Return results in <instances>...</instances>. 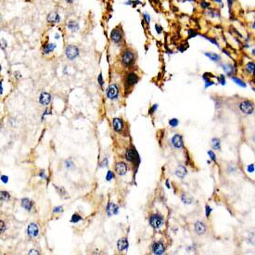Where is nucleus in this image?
I'll return each mask as SVG.
<instances>
[{
  "label": "nucleus",
  "mask_w": 255,
  "mask_h": 255,
  "mask_svg": "<svg viewBox=\"0 0 255 255\" xmlns=\"http://www.w3.org/2000/svg\"><path fill=\"white\" fill-rule=\"evenodd\" d=\"M135 58H136L135 53H134L132 50L127 49L123 51L122 58H121V60H122V63L124 67H129L134 64Z\"/></svg>",
  "instance_id": "f257e3e1"
},
{
  "label": "nucleus",
  "mask_w": 255,
  "mask_h": 255,
  "mask_svg": "<svg viewBox=\"0 0 255 255\" xmlns=\"http://www.w3.org/2000/svg\"><path fill=\"white\" fill-rule=\"evenodd\" d=\"M79 53H80V50H79L77 45H69L65 48V55L67 58L70 60H75L79 56Z\"/></svg>",
  "instance_id": "f03ea898"
},
{
  "label": "nucleus",
  "mask_w": 255,
  "mask_h": 255,
  "mask_svg": "<svg viewBox=\"0 0 255 255\" xmlns=\"http://www.w3.org/2000/svg\"><path fill=\"white\" fill-rule=\"evenodd\" d=\"M111 40L115 44L122 43L123 40V32L121 27H116L111 32Z\"/></svg>",
  "instance_id": "7ed1b4c3"
},
{
  "label": "nucleus",
  "mask_w": 255,
  "mask_h": 255,
  "mask_svg": "<svg viewBox=\"0 0 255 255\" xmlns=\"http://www.w3.org/2000/svg\"><path fill=\"white\" fill-rule=\"evenodd\" d=\"M163 218L160 214H153L149 218V224L154 229H159L163 224Z\"/></svg>",
  "instance_id": "20e7f679"
},
{
  "label": "nucleus",
  "mask_w": 255,
  "mask_h": 255,
  "mask_svg": "<svg viewBox=\"0 0 255 255\" xmlns=\"http://www.w3.org/2000/svg\"><path fill=\"white\" fill-rule=\"evenodd\" d=\"M239 109H240V111L245 114H252L253 111H254V106L250 101L246 100V101H243L240 103Z\"/></svg>",
  "instance_id": "39448f33"
},
{
  "label": "nucleus",
  "mask_w": 255,
  "mask_h": 255,
  "mask_svg": "<svg viewBox=\"0 0 255 255\" xmlns=\"http://www.w3.org/2000/svg\"><path fill=\"white\" fill-rule=\"evenodd\" d=\"M106 94H107V97L110 99H116L119 95V88L118 86H117V85H115V83L111 85L108 87Z\"/></svg>",
  "instance_id": "423d86ee"
},
{
  "label": "nucleus",
  "mask_w": 255,
  "mask_h": 255,
  "mask_svg": "<svg viewBox=\"0 0 255 255\" xmlns=\"http://www.w3.org/2000/svg\"><path fill=\"white\" fill-rule=\"evenodd\" d=\"M47 22L50 24H57L60 22V16L57 11H50L47 16Z\"/></svg>",
  "instance_id": "0eeeda50"
},
{
  "label": "nucleus",
  "mask_w": 255,
  "mask_h": 255,
  "mask_svg": "<svg viewBox=\"0 0 255 255\" xmlns=\"http://www.w3.org/2000/svg\"><path fill=\"white\" fill-rule=\"evenodd\" d=\"M139 78L137 76V74L136 73H130L127 74L126 78H125V83L128 86H133L135 85L136 83H137Z\"/></svg>",
  "instance_id": "6e6552de"
},
{
  "label": "nucleus",
  "mask_w": 255,
  "mask_h": 255,
  "mask_svg": "<svg viewBox=\"0 0 255 255\" xmlns=\"http://www.w3.org/2000/svg\"><path fill=\"white\" fill-rule=\"evenodd\" d=\"M151 250H152V252L156 255H161L165 252V248H164L163 243H161V242H160V241L153 243Z\"/></svg>",
  "instance_id": "1a4fd4ad"
},
{
  "label": "nucleus",
  "mask_w": 255,
  "mask_h": 255,
  "mask_svg": "<svg viewBox=\"0 0 255 255\" xmlns=\"http://www.w3.org/2000/svg\"><path fill=\"white\" fill-rule=\"evenodd\" d=\"M27 234L29 237H35L38 236L39 234V227L36 224H30L28 225L27 228Z\"/></svg>",
  "instance_id": "9d476101"
},
{
  "label": "nucleus",
  "mask_w": 255,
  "mask_h": 255,
  "mask_svg": "<svg viewBox=\"0 0 255 255\" xmlns=\"http://www.w3.org/2000/svg\"><path fill=\"white\" fill-rule=\"evenodd\" d=\"M51 101V95L47 92H42L39 97V102L44 106H47Z\"/></svg>",
  "instance_id": "9b49d317"
},
{
  "label": "nucleus",
  "mask_w": 255,
  "mask_h": 255,
  "mask_svg": "<svg viewBox=\"0 0 255 255\" xmlns=\"http://www.w3.org/2000/svg\"><path fill=\"white\" fill-rule=\"evenodd\" d=\"M115 171L116 173L120 174V175H123L126 174L127 172V165L126 163H124V162L123 161H120V162H117L116 165H115Z\"/></svg>",
  "instance_id": "f8f14e48"
},
{
  "label": "nucleus",
  "mask_w": 255,
  "mask_h": 255,
  "mask_svg": "<svg viewBox=\"0 0 255 255\" xmlns=\"http://www.w3.org/2000/svg\"><path fill=\"white\" fill-rule=\"evenodd\" d=\"M172 144L175 149H182L184 146L183 137L180 135H174L172 138Z\"/></svg>",
  "instance_id": "ddd939ff"
},
{
  "label": "nucleus",
  "mask_w": 255,
  "mask_h": 255,
  "mask_svg": "<svg viewBox=\"0 0 255 255\" xmlns=\"http://www.w3.org/2000/svg\"><path fill=\"white\" fill-rule=\"evenodd\" d=\"M56 47H57V45H56V44H54V43L45 44V45H44V47H43V54H45V55H47V54L52 53L54 50L56 49Z\"/></svg>",
  "instance_id": "4468645a"
},
{
  "label": "nucleus",
  "mask_w": 255,
  "mask_h": 255,
  "mask_svg": "<svg viewBox=\"0 0 255 255\" xmlns=\"http://www.w3.org/2000/svg\"><path fill=\"white\" fill-rule=\"evenodd\" d=\"M195 232L198 234V235H202V234L205 233L206 231V227L202 222H197L195 224Z\"/></svg>",
  "instance_id": "2eb2a0df"
},
{
  "label": "nucleus",
  "mask_w": 255,
  "mask_h": 255,
  "mask_svg": "<svg viewBox=\"0 0 255 255\" xmlns=\"http://www.w3.org/2000/svg\"><path fill=\"white\" fill-rule=\"evenodd\" d=\"M67 28H68L71 32L76 33L79 29H80V25H79V23L76 20H70V22L67 23Z\"/></svg>",
  "instance_id": "dca6fc26"
},
{
  "label": "nucleus",
  "mask_w": 255,
  "mask_h": 255,
  "mask_svg": "<svg viewBox=\"0 0 255 255\" xmlns=\"http://www.w3.org/2000/svg\"><path fill=\"white\" fill-rule=\"evenodd\" d=\"M113 128H114V130L116 132H118V133L123 130V123L122 119H120V118H114L113 119Z\"/></svg>",
  "instance_id": "f3484780"
},
{
  "label": "nucleus",
  "mask_w": 255,
  "mask_h": 255,
  "mask_svg": "<svg viewBox=\"0 0 255 255\" xmlns=\"http://www.w3.org/2000/svg\"><path fill=\"white\" fill-rule=\"evenodd\" d=\"M107 212H108L109 215L117 214H118V212H119V207L114 203H110L107 207Z\"/></svg>",
  "instance_id": "a211bd4d"
},
{
  "label": "nucleus",
  "mask_w": 255,
  "mask_h": 255,
  "mask_svg": "<svg viewBox=\"0 0 255 255\" xmlns=\"http://www.w3.org/2000/svg\"><path fill=\"white\" fill-rule=\"evenodd\" d=\"M136 153L134 149H128L126 153H125V159L128 161H135L136 158Z\"/></svg>",
  "instance_id": "6ab92c4d"
},
{
  "label": "nucleus",
  "mask_w": 255,
  "mask_h": 255,
  "mask_svg": "<svg viewBox=\"0 0 255 255\" xmlns=\"http://www.w3.org/2000/svg\"><path fill=\"white\" fill-rule=\"evenodd\" d=\"M187 174V169L184 166H178L175 171V175L179 178H184Z\"/></svg>",
  "instance_id": "aec40b11"
},
{
  "label": "nucleus",
  "mask_w": 255,
  "mask_h": 255,
  "mask_svg": "<svg viewBox=\"0 0 255 255\" xmlns=\"http://www.w3.org/2000/svg\"><path fill=\"white\" fill-rule=\"evenodd\" d=\"M204 55H205L206 57H208L211 60L214 61V62H219L221 60V57L216 53H212V52H208L207 53L206 52V53H204Z\"/></svg>",
  "instance_id": "412c9836"
},
{
  "label": "nucleus",
  "mask_w": 255,
  "mask_h": 255,
  "mask_svg": "<svg viewBox=\"0 0 255 255\" xmlns=\"http://www.w3.org/2000/svg\"><path fill=\"white\" fill-rule=\"evenodd\" d=\"M22 206L27 211H31L33 207V202L29 199H22Z\"/></svg>",
  "instance_id": "4be33fe9"
},
{
  "label": "nucleus",
  "mask_w": 255,
  "mask_h": 255,
  "mask_svg": "<svg viewBox=\"0 0 255 255\" xmlns=\"http://www.w3.org/2000/svg\"><path fill=\"white\" fill-rule=\"evenodd\" d=\"M127 245H128V242L126 239H120L117 242V248H118V250H121V252L127 249Z\"/></svg>",
  "instance_id": "5701e85b"
},
{
  "label": "nucleus",
  "mask_w": 255,
  "mask_h": 255,
  "mask_svg": "<svg viewBox=\"0 0 255 255\" xmlns=\"http://www.w3.org/2000/svg\"><path fill=\"white\" fill-rule=\"evenodd\" d=\"M222 68L224 70V72L227 73L228 76H231V75L233 74V72H234V68L232 67L231 64H223L222 65Z\"/></svg>",
  "instance_id": "b1692460"
},
{
  "label": "nucleus",
  "mask_w": 255,
  "mask_h": 255,
  "mask_svg": "<svg viewBox=\"0 0 255 255\" xmlns=\"http://www.w3.org/2000/svg\"><path fill=\"white\" fill-rule=\"evenodd\" d=\"M10 199V195L7 191H0V200L2 201H7Z\"/></svg>",
  "instance_id": "393cba45"
},
{
  "label": "nucleus",
  "mask_w": 255,
  "mask_h": 255,
  "mask_svg": "<svg viewBox=\"0 0 255 255\" xmlns=\"http://www.w3.org/2000/svg\"><path fill=\"white\" fill-rule=\"evenodd\" d=\"M212 149L219 150L220 148H221V142H220V140L218 138H214V139L212 140Z\"/></svg>",
  "instance_id": "a878e982"
},
{
  "label": "nucleus",
  "mask_w": 255,
  "mask_h": 255,
  "mask_svg": "<svg viewBox=\"0 0 255 255\" xmlns=\"http://www.w3.org/2000/svg\"><path fill=\"white\" fill-rule=\"evenodd\" d=\"M246 70H247V72L250 74H253L254 73V62L253 61H250L247 63V65H246Z\"/></svg>",
  "instance_id": "bb28decb"
},
{
  "label": "nucleus",
  "mask_w": 255,
  "mask_h": 255,
  "mask_svg": "<svg viewBox=\"0 0 255 255\" xmlns=\"http://www.w3.org/2000/svg\"><path fill=\"white\" fill-rule=\"evenodd\" d=\"M181 199H182V200H183V202L184 203H187V204H190L191 202H192V198L190 197V196H189L187 193H184L183 195H182V197H181Z\"/></svg>",
  "instance_id": "cd10ccee"
},
{
  "label": "nucleus",
  "mask_w": 255,
  "mask_h": 255,
  "mask_svg": "<svg viewBox=\"0 0 255 255\" xmlns=\"http://www.w3.org/2000/svg\"><path fill=\"white\" fill-rule=\"evenodd\" d=\"M231 78H232V80L237 83V85H239L241 86V87H246V83H245V82L242 81L241 79L237 78V77H231Z\"/></svg>",
  "instance_id": "c85d7f7f"
},
{
  "label": "nucleus",
  "mask_w": 255,
  "mask_h": 255,
  "mask_svg": "<svg viewBox=\"0 0 255 255\" xmlns=\"http://www.w3.org/2000/svg\"><path fill=\"white\" fill-rule=\"evenodd\" d=\"M81 220H82V217L80 215L77 214H74L72 217V219H71V222L75 224V223H78L79 221H81Z\"/></svg>",
  "instance_id": "c756f323"
},
{
  "label": "nucleus",
  "mask_w": 255,
  "mask_h": 255,
  "mask_svg": "<svg viewBox=\"0 0 255 255\" xmlns=\"http://www.w3.org/2000/svg\"><path fill=\"white\" fill-rule=\"evenodd\" d=\"M7 47V42L5 39H0V48L5 50Z\"/></svg>",
  "instance_id": "7c9ffc66"
},
{
  "label": "nucleus",
  "mask_w": 255,
  "mask_h": 255,
  "mask_svg": "<svg viewBox=\"0 0 255 255\" xmlns=\"http://www.w3.org/2000/svg\"><path fill=\"white\" fill-rule=\"evenodd\" d=\"M178 123H179L178 120H177V119H175V118L171 119V120L169 121V124H170L172 127H176L177 125H178Z\"/></svg>",
  "instance_id": "2f4dec72"
},
{
  "label": "nucleus",
  "mask_w": 255,
  "mask_h": 255,
  "mask_svg": "<svg viewBox=\"0 0 255 255\" xmlns=\"http://www.w3.org/2000/svg\"><path fill=\"white\" fill-rule=\"evenodd\" d=\"M202 36H203L205 39H207V40H209L210 42H212V43L214 44V45H216L217 47H219V44H218V42L216 41V39H215V38H212V37H209V36H207V35H202Z\"/></svg>",
  "instance_id": "473e14b6"
},
{
  "label": "nucleus",
  "mask_w": 255,
  "mask_h": 255,
  "mask_svg": "<svg viewBox=\"0 0 255 255\" xmlns=\"http://www.w3.org/2000/svg\"><path fill=\"white\" fill-rule=\"evenodd\" d=\"M143 18H144V20L146 22V23L149 24V22H150V16H149V14L147 13V12H144V13H143Z\"/></svg>",
  "instance_id": "72a5a7b5"
},
{
  "label": "nucleus",
  "mask_w": 255,
  "mask_h": 255,
  "mask_svg": "<svg viewBox=\"0 0 255 255\" xmlns=\"http://www.w3.org/2000/svg\"><path fill=\"white\" fill-rule=\"evenodd\" d=\"M113 178H114V174H113V173H112L111 171H109L108 174H107V176H106L107 181H111V180H112V179H113Z\"/></svg>",
  "instance_id": "f704fd0d"
},
{
  "label": "nucleus",
  "mask_w": 255,
  "mask_h": 255,
  "mask_svg": "<svg viewBox=\"0 0 255 255\" xmlns=\"http://www.w3.org/2000/svg\"><path fill=\"white\" fill-rule=\"evenodd\" d=\"M189 38H192V37H195V36H197L199 33L196 32L195 30H192V29H189Z\"/></svg>",
  "instance_id": "c9c22d12"
},
{
  "label": "nucleus",
  "mask_w": 255,
  "mask_h": 255,
  "mask_svg": "<svg viewBox=\"0 0 255 255\" xmlns=\"http://www.w3.org/2000/svg\"><path fill=\"white\" fill-rule=\"evenodd\" d=\"M98 83L99 85L103 87V85H104V80H103V76H102V73H99L98 77Z\"/></svg>",
  "instance_id": "e433bc0d"
},
{
  "label": "nucleus",
  "mask_w": 255,
  "mask_h": 255,
  "mask_svg": "<svg viewBox=\"0 0 255 255\" xmlns=\"http://www.w3.org/2000/svg\"><path fill=\"white\" fill-rule=\"evenodd\" d=\"M200 7H201L203 9H206V8H210L209 7H210V3H208L206 1H202L201 3H200Z\"/></svg>",
  "instance_id": "4c0bfd02"
},
{
  "label": "nucleus",
  "mask_w": 255,
  "mask_h": 255,
  "mask_svg": "<svg viewBox=\"0 0 255 255\" xmlns=\"http://www.w3.org/2000/svg\"><path fill=\"white\" fill-rule=\"evenodd\" d=\"M5 229H6L5 223H4L3 221L0 220V234H2L4 231H5Z\"/></svg>",
  "instance_id": "58836bf2"
},
{
  "label": "nucleus",
  "mask_w": 255,
  "mask_h": 255,
  "mask_svg": "<svg viewBox=\"0 0 255 255\" xmlns=\"http://www.w3.org/2000/svg\"><path fill=\"white\" fill-rule=\"evenodd\" d=\"M155 29H156V32L159 33V35H160V33H161V32H162V26L161 25H160V24H155Z\"/></svg>",
  "instance_id": "ea45409f"
},
{
  "label": "nucleus",
  "mask_w": 255,
  "mask_h": 255,
  "mask_svg": "<svg viewBox=\"0 0 255 255\" xmlns=\"http://www.w3.org/2000/svg\"><path fill=\"white\" fill-rule=\"evenodd\" d=\"M219 82H220L221 85H225V78H224V75H223V74H221V75H220V76H219Z\"/></svg>",
  "instance_id": "a19ab883"
},
{
  "label": "nucleus",
  "mask_w": 255,
  "mask_h": 255,
  "mask_svg": "<svg viewBox=\"0 0 255 255\" xmlns=\"http://www.w3.org/2000/svg\"><path fill=\"white\" fill-rule=\"evenodd\" d=\"M208 154L209 155H210V158L212 159V161H216V157H215V155H214V153L212 151V150H209L208 151Z\"/></svg>",
  "instance_id": "79ce46f5"
},
{
  "label": "nucleus",
  "mask_w": 255,
  "mask_h": 255,
  "mask_svg": "<svg viewBox=\"0 0 255 255\" xmlns=\"http://www.w3.org/2000/svg\"><path fill=\"white\" fill-rule=\"evenodd\" d=\"M157 108H158V105H157V104H155V105H153V107H152L151 109H150V111H149V113H150V114H152L153 112L157 110Z\"/></svg>",
  "instance_id": "37998d69"
},
{
  "label": "nucleus",
  "mask_w": 255,
  "mask_h": 255,
  "mask_svg": "<svg viewBox=\"0 0 255 255\" xmlns=\"http://www.w3.org/2000/svg\"><path fill=\"white\" fill-rule=\"evenodd\" d=\"M62 211H63V209H62V207H56V208L53 210L54 212H62Z\"/></svg>",
  "instance_id": "c03bdc74"
},
{
  "label": "nucleus",
  "mask_w": 255,
  "mask_h": 255,
  "mask_svg": "<svg viewBox=\"0 0 255 255\" xmlns=\"http://www.w3.org/2000/svg\"><path fill=\"white\" fill-rule=\"evenodd\" d=\"M211 212H212V209L210 208V206H206V216L207 217L210 216Z\"/></svg>",
  "instance_id": "a18cd8bd"
},
{
  "label": "nucleus",
  "mask_w": 255,
  "mask_h": 255,
  "mask_svg": "<svg viewBox=\"0 0 255 255\" xmlns=\"http://www.w3.org/2000/svg\"><path fill=\"white\" fill-rule=\"evenodd\" d=\"M248 171L250 173H252V172H254V165L253 164H250V165H249L248 166Z\"/></svg>",
  "instance_id": "49530a36"
},
{
  "label": "nucleus",
  "mask_w": 255,
  "mask_h": 255,
  "mask_svg": "<svg viewBox=\"0 0 255 255\" xmlns=\"http://www.w3.org/2000/svg\"><path fill=\"white\" fill-rule=\"evenodd\" d=\"M208 14L210 15L211 17H215V16H216V15H215V14H216V13H215V11H214V10H212V9L208 11Z\"/></svg>",
  "instance_id": "de8ad7c7"
},
{
  "label": "nucleus",
  "mask_w": 255,
  "mask_h": 255,
  "mask_svg": "<svg viewBox=\"0 0 255 255\" xmlns=\"http://www.w3.org/2000/svg\"><path fill=\"white\" fill-rule=\"evenodd\" d=\"M1 180H2L4 183H7V181H8V177L6 176V175H2V176H1Z\"/></svg>",
  "instance_id": "09e8293b"
},
{
  "label": "nucleus",
  "mask_w": 255,
  "mask_h": 255,
  "mask_svg": "<svg viewBox=\"0 0 255 255\" xmlns=\"http://www.w3.org/2000/svg\"><path fill=\"white\" fill-rule=\"evenodd\" d=\"M108 165V159L107 158H105L103 160V161H102V164H101V166L102 167H106Z\"/></svg>",
  "instance_id": "8fccbe9b"
},
{
  "label": "nucleus",
  "mask_w": 255,
  "mask_h": 255,
  "mask_svg": "<svg viewBox=\"0 0 255 255\" xmlns=\"http://www.w3.org/2000/svg\"><path fill=\"white\" fill-rule=\"evenodd\" d=\"M29 254H39V252H37V250H31L30 252H29Z\"/></svg>",
  "instance_id": "3c124183"
},
{
  "label": "nucleus",
  "mask_w": 255,
  "mask_h": 255,
  "mask_svg": "<svg viewBox=\"0 0 255 255\" xmlns=\"http://www.w3.org/2000/svg\"><path fill=\"white\" fill-rule=\"evenodd\" d=\"M2 83H3V81H0V94H3V85H2Z\"/></svg>",
  "instance_id": "603ef678"
},
{
  "label": "nucleus",
  "mask_w": 255,
  "mask_h": 255,
  "mask_svg": "<svg viewBox=\"0 0 255 255\" xmlns=\"http://www.w3.org/2000/svg\"><path fill=\"white\" fill-rule=\"evenodd\" d=\"M14 76L18 77V78H20V77H22V75H20V72H15V73H14Z\"/></svg>",
  "instance_id": "864d4df0"
},
{
  "label": "nucleus",
  "mask_w": 255,
  "mask_h": 255,
  "mask_svg": "<svg viewBox=\"0 0 255 255\" xmlns=\"http://www.w3.org/2000/svg\"><path fill=\"white\" fill-rule=\"evenodd\" d=\"M64 1L66 3H68V4H73V3H74L75 0H64Z\"/></svg>",
  "instance_id": "5fc2aeb1"
},
{
  "label": "nucleus",
  "mask_w": 255,
  "mask_h": 255,
  "mask_svg": "<svg viewBox=\"0 0 255 255\" xmlns=\"http://www.w3.org/2000/svg\"><path fill=\"white\" fill-rule=\"evenodd\" d=\"M44 173H45V171H42V172H41V174H40L39 175H40V176H41V177H43V178L45 179V174H44Z\"/></svg>",
  "instance_id": "6e6d98bb"
},
{
  "label": "nucleus",
  "mask_w": 255,
  "mask_h": 255,
  "mask_svg": "<svg viewBox=\"0 0 255 255\" xmlns=\"http://www.w3.org/2000/svg\"><path fill=\"white\" fill-rule=\"evenodd\" d=\"M55 38H56L57 40L60 38V35H58V33H56V35H55Z\"/></svg>",
  "instance_id": "4d7b16f0"
},
{
  "label": "nucleus",
  "mask_w": 255,
  "mask_h": 255,
  "mask_svg": "<svg viewBox=\"0 0 255 255\" xmlns=\"http://www.w3.org/2000/svg\"><path fill=\"white\" fill-rule=\"evenodd\" d=\"M214 1L215 3H219V4H220V3H222L223 0H214Z\"/></svg>",
  "instance_id": "13d9d810"
},
{
  "label": "nucleus",
  "mask_w": 255,
  "mask_h": 255,
  "mask_svg": "<svg viewBox=\"0 0 255 255\" xmlns=\"http://www.w3.org/2000/svg\"><path fill=\"white\" fill-rule=\"evenodd\" d=\"M252 30H254V28H255V26H254V22H252Z\"/></svg>",
  "instance_id": "bf43d9fd"
},
{
  "label": "nucleus",
  "mask_w": 255,
  "mask_h": 255,
  "mask_svg": "<svg viewBox=\"0 0 255 255\" xmlns=\"http://www.w3.org/2000/svg\"><path fill=\"white\" fill-rule=\"evenodd\" d=\"M1 20H2V15L0 14V22H1Z\"/></svg>",
  "instance_id": "052dcab7"
},
{
  "label": "nucleus",
  "mask_w": 255,
  "mask_h": 255,
  "mask_svg": "<svg viewBox=\"0 0 255 255\" xmlns=\"http://www.w3.org/2000/svg\"><path fill=\"white\" fill-rule=\"evenodd\" d=\"M187 1H190V2H195L196 0H187Z\"/></svg>",
  "instance_id": "680f3d73"
},
{
  "label": "nucleus",
  "mask_w": 255,
  "mask_h": 255,
  "mask_svg": "<svg viewBox=\"0 0 255 255\" xmlns=\"http://www.w3.org/2000/svg\"><path fill=\"white\" fill-rule=\"evenodd\" d=\"M1 71H2V66H1V64H0V73H1Z\"/></svg>",
  "instance_id": "e2e57ef3"
}]
</instances>
